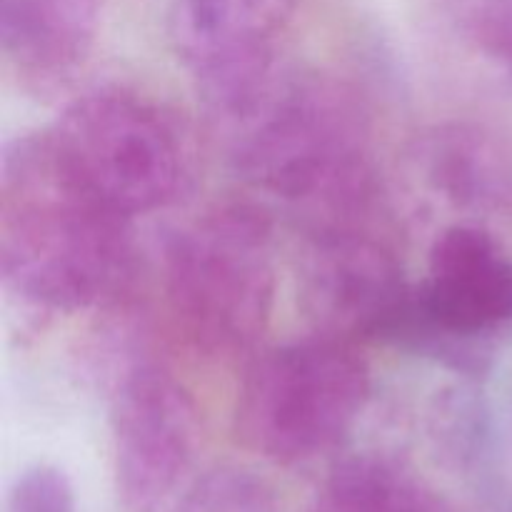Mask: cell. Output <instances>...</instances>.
<instances>
[{"label": "cell", "mask_w": 512, "mask_h": 512, "mask_svg": "<svg viewBox=\"0 0 512 512\" xmlns=\"http://www.w3.org/2000/svg\"><path fill=\"white\" fill-rule=\"evenodd\" d=\"M308 512H345V510H340L338 505H335V503H330L328 498H323V495H320V500H318V503H315L313 508H310Z\"/></svg>", "instance_id": "9a60e30c"}, {"label": "cell", "mask_w": 512, "mask_h": 512, "mask_svg": "<svg viewBox=\"0 0 512 512\" xmlns=\"http://www.w3.org/2000/svg\"><path fill=\"white\" fill-rule=\"evenodd\" d=\"M110 433L120 503L130 512L163 508L198 455V408L185 385L155 360H125L113 380Z\"/></svg>", "instance_id": "52a82bcc"}, {"label": "cell", "mask_w": 512, "mask_h": 512, "mask_svg": "<svg viewBox=\"0 0 512 512\" xmlns=\"http://www.w3.org/2000/svg\"><path fill=\"white\" fill-rule=\"evenodd\" d=\"M130 220L80 188L48 135L15 138L0 170V275L15 298L53 313L113 303L133 278Z\"/></svg>", "instance_id": "7a4b0ae2"}, {"label": "cell", "mask_w": 512, "mask_h": 512, "mask_svg": "<svg viewBox=\"0 0 512 512\" xmlns=\"http://www.w3.org/2000/svg\"><path fill=\"white\" fill-rule=\"evenodd\" d=\"M5 512H78L73 480L58 465H30L10 485Z\"/></svg>", "instance_id": "5bb4252c"}, {"label": "cell", "mask_w": 512, "mask_h": 512, "mask_svg": "<svg viewBox=\"0 0 512 512\" xmlns=\"http://www.w3.org/2000/svg\"><path fill=\"white\" fill-rule=\"evenodd\" d=\"M165 293L185 338L215 360L253 358L273 320V220L253 203H220L165 245Z\"/></svg>", "instance_id": "3957f363"}, {"label": "cell", "mask_w": 512, "mask_h": 512, "mask_svg": "<svg viewBox=\"0 0 512 512\" xmlns=\"http://www.w3.org/2000/svg\"><path fill=\"white\" fill-rule=\"evenodd\" d=\"M510 335L512 255L483 225L455 223L435 238L385 345L478 378Z\"/></svg>", "instance_id": "8992f818"}, {"label": "cell", "mask_w": 512, "mask_h": 512, "mask_svg": "<svg viewBox=\"0 0 512 512\" xmlns=\"http://www.w3.org/2000/svg\"><path fill=\"white\" fill-rule=\"evenodd\" d=\"M388 225L305 233L303 308L318 333L350 343H388L413 293Z\"/></svg>", "instance_id": "ba28073f"}, {"label": "cell", "mask_w": 512, "mask_h": 512, "mask_svg": "<svg viewBox=\"0 0 512 512\" xmlns=\"http://www.w3.org/2000/svg\"><path fill=\"white\" fill-rule=\"evenodd\" d=\"M373 393L358 343L318 333L248 360L235 403L240 443L275 465H303L345 443Z\"/></svg>", "instance_id": "277c9868"}, {"label": "cell", "mask_w": 512, "mask_h": 512, "mask_svg": "<svg viewBox=\"0 0 512 512\" xmlns=\"http://www.w3.org/2000/svg\"><path fill=\"white\" fill-rule=\"evenodd\" d=\"M168 512H278V505L263 478L223 465L190 483Z\"/></svg>", "instance_id": "4fadbf2b"}, {"label": "cell", "mask_w": 512, "mask_h": 512, "mask_svg": "<svg viewBox=\"0 0 512 512\" xmlns=\"http://www.w3.org/2000/svg\"><path fill=\"white\" fill-rule=\"evenodd\" d=\"M105 0H0V50L25 88L68 83L93 53Z\"/></svg>", "instance_id": "30bf717a"}, {"label": "cell", "mask_w": 512, "mask_h": 512, "mask_svg": "<svg viewBox=\"0 0 512 512\" xmlns=\"http://www.w3.org/2000/svg\"><path fill=\"white\" fill-rule=\"evenodd\" d=\"M323 498L345 512H453L418 470L380 453L340 458L325 480Z\"/></svg>", "instance_id": "8fae6325"}, {"label": "cell", "mask_w": 512, "mask_h": 512, "mask_svg": "<svg viewBox=\"0 0 512 512\" xmlns=\"http://www.w3.org/2000/svg\"><path fill=\"white\" fill-rule=\"evenodd\" d=\"M45 135L70 178L125 220L168 208L190 178L185 130L138 90L83 93Z\"/></svg>", "instance_id": "5b68a950"}, {"label": "cell", "mask_w": 512, "mask_h": 512, "mask_svg": "<svg viewBox=\"0 0 512 512\" xmlns=\"http://www.w3.org/2000/svg\"><path fill=\"white\" fill-rule=\"evenodd\" d=\"M300 0H175L170 38L205 108L258 80Z\"/></svg>", "instance_id": "9c48e42d"}, {"label": "cell", "mask_w": 512, "mask_h": 512, "mask_svg": "<svg viewBox=\"0 0 512 512\" xmlns=\"http://www.w3.org/2000/svg\"><path fill=\"white\" fill-rule=\"evenodd\" d=\"M208 118L238 178L295 208L305 230L388 223L368 115L343 80L278 58Z\"/></svg>", "instance_id": "6da1fadb"}, {"label": "cell", "mask_w": 512, "mask_h": 512, "mask_svg": "<svg viewBox=\"0 0 512 512\" xmlns=\"http://www.w3.org/2000/svg\"><path fill=\"white\" fill-rule=\"evenodd\" d=\"M420 165L428 183L458 208L480 210L500 198L498 155L478 130L465 125L435 128L420 145Z\"/></svg>", "instance_id": "7c38bea8"}]
</instances>
